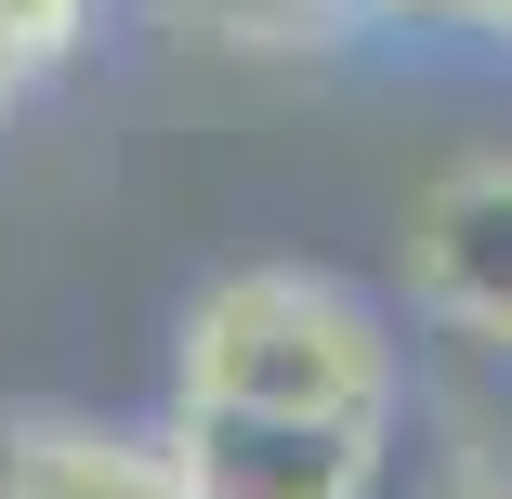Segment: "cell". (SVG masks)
Returning <instances> with one entry per match:
<instances>
[{"label": "cell", "instance_id": "obj_1", "mask_svg": "<svg viewBox=\"0 0 512 499\" xmlns=\"http://www.w3.org/2000/svg\"><path fill=\"white\" fill-rule=\"evenodd\" d=\"M184 394L381 421L394 408V342H381V316L355 303V289L302 276V263H250L224 289H197V316H184Z\"/></svg>", "mask_w": 512, "mask_h": 499}, {"label": "cell", "instance_id": "obj_2", "mask_svg": "<svg viewBox=\"0 0 512 499\" xmlns=\"http://www.w3.org/2000/svg\"><path fill=\"white\" fill-rule=\"evenodd\" d=\"M381 421L342 408H224V394H184L171 408V460L197 499H355L381 473Z\"/></svg>", "mask_w": 512, "mask_h": 499}, {"label": "cell", "instance_id": "obj_3", "mask_svg": "<svg viewBox=\"0 0 512 499\" xmlns=\"http://www.w3.org/2000/svg\"><path fill=\"white\" fill-rule=\"evenodd\" d=\"M407 276H421V303L447 329L512 355V158H473V171L421 184V211H407Z\"/></svg>", "mask_w": 512, "mask_h": 499}, {"label": "cell", "instance_id": "obj_4", "mask_svg": "<svg viewBox=\"0 0 512 499\" xmlns=\"http://www.w3.org/2000/svg\"><path fill=\"white\" fill-rule=\"evenodd\" d=\"M0 499H197L171 434H66V421H27L0 434Z\"/></svg>", "mask_w": 512, "mask_h": 499}, {"label": "cell", "instance_id": "obj_5", "mask_svg": "<svg viewBox=\"0 0 512 499\" xmlns=\"http://www.w3.org/2000/svg\"><path fill=\"white\" fill-rule=\"evenodd\" d=\"M79 27H92V0H0V106H14L40 66H66Z\"/></svg>", "mask_w": 512, "mask_h": 499}, {"label": "cell", "instance_id": "obj_6", "mask_svg": "<svg viewBox=\"0 0 512 499\" xmlns=\"http://www.w3.org/2000/svg\"><path fill=\"white\" fill-rule=\"evenodd\" d=\"M197 27H224V40H302V27H329L355 14V0H184Z\"/></svg>", "mask_w": 512, "mask_h": 499}, {"label": "cell", "instance_id": "obj_7", "mask_svg": "<svg viewBox=\"0 0 512 499\" xmlns=\"http://www.w3.org/2000/svg\"><path fill=\"white\" fill-rule=\"evenodd\" d=\"M355 14H434V27H460V0H355Z\"/></svg>", "mask_w": 512, "mask_h": 499}, {"label": "cell", "instance_id": "obj_8", "mask_svg": "<svg viewBox=\"0 0 512 499\" xmlns=\"http://www.w3.org/2000/svg\"><path fill=\"white\" fill-rule=\"evenodd\" d=\"M460 27H486V40H512V0H460Z\"/></svg>", "mask_w": 512, "mask_h": 499}, {"label": "cell", "instance_id": "obj_9", "mask_svg": "<svg viewBox=\"0 0 512 499\" xmlns=\"http://www.w3.org/2000/svg\"><path fill=\"white\" fill-rule=\"evenodd\" d=\"M460 499H512V486H460Z\"/></svg>", "mask_w": 512, "mask_h": 499}]
</instances>
